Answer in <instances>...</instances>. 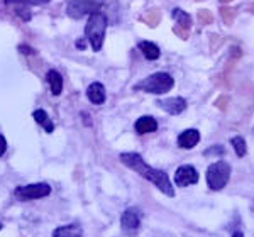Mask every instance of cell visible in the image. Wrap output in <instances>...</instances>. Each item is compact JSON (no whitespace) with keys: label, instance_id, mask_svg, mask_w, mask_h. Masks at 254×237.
I'll return each instance as SVG.
<instances>
[{"label":"cell","instance_id":"obj_1","mask_svg":"<svg viewBox=\"0 0 254 237\" xmlns=\"http://www.w3.org/2000/svg\"><path fill=\"white\" fill-rule=\"evenodd\" d=\"M121 161L124 163L127 168L134 170L136 173L141 175L142 178H146V179H149L151 183H154V185H156L165 195H168V197H173L175 195V190H173V186H171L170 178H168V175L165 171L151 168V166L147 165V163H144V159L139 156L137 153H122Z\"/></svg>","mask_w":254,"mask_h":237},{"label":"cell","instance_id":"obj_2","mask_svg":"<svg viewBox=\"0 0 254 237\" xmlns=\"http://www.w3.org/2000/svg\"><path fill=\"white\" fill-rule=\"evenodd\" d=\"M105 29H107V17L102 12H95L90 15L87 27H85V36H87L88 43L92 44L93 51H100L102 44H104Z\"/></svg>","mask_w":254,"mask_h":237},{"label":"cell","instance_id":"obj_3","mask_svg":"<svg viewBox=\"0 0 254 237\" xmlns=\"http://www.w3.org/2000/svg\"><path fill=\"white\" fill-rule=\"evenodd\" d=\"M175 85V80L171 75H168V73H154V75L147 76L141 81V83L136 85V90H144V92H149V93H158V95H161V93H168L171 88H173Z\"/></svg>","mask_w":254,"mask_h":237},{"label":"cell","instance_id":"obj_4","mask_svg":"<svg viewBox=\"0 0 254 237\" xmlns=\"http://www.w3.org/2000/svg\"><path fill=\"white\" fill-rule=\"evenodd\" d=\"M231 177V165L225 161L212 163L207 170V183L210 190H222Z\"/></svg>","mask_w":254,"mask_h":237},{"label":"cell","instance_id":"obj_5","mask_svg":"<svg viewBox=\"0 0 254 237\" xmlns=\"http://www.w3.org/2000/svg\"><path fill=\"white\" fill-rule=\"evenodd\" d=\"M104 5V0H69L66 14L73 19H80L87 14H95Z\"/></svg>","mask_w":254,"mask_h":237},{"label":"cell","instance_id":"obj_6","mask_svg":"<svg viewBox=\"0 0 254 237\" xmlns=\"http://www.w3.org/2000/svg\"><path fill=\"white\" fill-rule=\"evenodd\" d=\"M51 193V186L48 183H34V185L27 186H19L15 188V197L19 200H36V198H44Z\"/></svg>","mask_w":254,"mask_h":237},{"label":"cell","instance_id":"obj_7","mask_svg":"<svg viewBox=\"0 0 254 237\" xmlns=\"http://www.w3.org/2000/svg\"><path fill=\"white\" fill-rule=\"evenodd\" d=\"M175 181L178 186L195 185L198 181V173H196L193 166H180L175 173Z\"/></svg>","mask_w":254,"mask_h":237},{"label":"cell","instance_id":"obj_8","mask_svg":"<svg viewBox=\"0 0 254 237\" xmlns=\"http://www.w3.org/2000/svg\"><path fill=\"white\" fill-rule=\"evenodd\" d=\"M156 104L163 110H166L168 114H171V116H178V114H182L183 110L187 109V102H185V99H182V97H171V99H163V100H158Z\"/></svg>","mask_w":254,"mask_h":237},{"label":"cell","instance_id":"obj_9","mask_svg":"<svg viewBox=\"0 0 254 237\" xmlns=\"http://www.w3.org/2000/svg\"><path fill=\"white\" fill-rule=\"evenodd\" d=\"M198 141H200V132L196 129H188L178 136V146L183 149L195 148V146L198 144Z\"/></svg>","mask_w":254,"mask_h":237},{"label":"cell","instance_id":"obj_10","mask_svg":"<svg viewBox=\"0 0 254 237\" xmlns=\"http://www.w3.org/2000/svg\"><path fill=\"white\" fill-rule=\"evenodd\" d=\"M122 229L127 232H132L136 231L139 227V224H141V219H139V212L134 210V208H130V210H126L124 214H122Z\"/></svg>","mask_w":254,"mask_h":237},{"label":"cell","instance_id":"obj_11","mask_svg":"<svg viewBox=\"0 0 254 237\" xmlns=\"http://www.w3.org/2000/svg\"><path fill=\"white\" fill-rule=\"evenodd\" d=\"M87 95H88V100L95 105H100L105 102V88L102 83H92L87 90Z\"/></svg>","mask_w":254,"mask_h":237},{"label":"cell","instance_id":"obj_12","mask_svg":"<svg viewBox=\"0 0 254 237\" xmlns=\"http://www.w3.org/2000/svg\"><path fill=\"white\" fill-rule=\"evenodd\" d=\"M158 129V122L154 117L144 116L136 122V132L137 134H147V132H154Z\"/></svg>","mask_w":254,"mask_h":237},{"label":"cell","instance_id":"obj_13","mask_svg":"<svg viewBox=\"0 0 254 237\" xmlns=\"http://www.w3.org/2000/svg\"><path fill=\"white\" fill-rule=\"evenodd\" d=\"M46 80L49 83V87H51V92L53 95H60L61 90H63V78H61V75L58 71H55V69H49L48 75H46Z\"/></svg>","mask_w":254,"mask_h":237},{"label":"cell","instance_id":"obj_14","mask_svg":"<svg viewBox=\"0 0 254 237\" xmlns=\"http://www.w3.org/2000/svg\"><path fill=\"white\" fill-rule=\"evenodd\" d=\"M139 50L142 51V55L146 56L147 59H158L159 58V48L154 43H149V41H141L139 43Z\"/></svg>","mask_w":254,"mask_h":237},{"label":"cell","instance_id":"obj_15","mask_svg":"<svg viewBox=\"0 0 254 237\" xmlns=\"http://www.w3.org/2000/svg\"><path fill=\"white\" fill-rule=\"evenodd\" d=\"M53 237H81V229L78 226H64L56 229Z\"/></svg>","mask_w":254,"mask_h":237},{"label":"cell","instance_id":"obj_16","mask_svg":"<svg viewBox=\"0 0 254 237\" xmlns=\"http://www.w3.org/2000/svg\"><path fill=\"white\" fill-rule=\"evenodd\" d=\"M32 117L36 118V122H38L39 125H43L44 130L49 134V132H53L55 130V125H53V122L49 120V117H48V114L44 112V110H36L34 114H32Z\"/></svg>","mask_w":254,"mask_h":237},{"label":"cell","instance_id":"obj_17","mask_svg":"<svg viewBox=\"0 0 254 237\" xmlns=\"http://www.w3.org/2000/svg\"><path fill=\"white\" fill-rule=\"evenodd\" d=\"M173 17L176 19V24H178V26L185 27V29H190V27H191V17L187 14L185 10L175 9L173 10Z\"/></svg>","mask_w":254,"mask_h":237},{"label":"cell","instance_id":"obj_18","mask_svg":"<svg viewBox=\"0 0 254 237\" xmlns=\"http://www.w3.org/2000/svg\"><path fill=\"white\" fill-rule=\"evenodd\" d=\"M142 20L147 24L149 27H156L159 24V20H161V12H159L158 9H151L147 10L144 15H142Z\"/></svg>","mask_w":254,"mask_h":237},{"label":"cell","instance_id":"obj_19","mask_svg":"<svg viewBox=\"0 0 254 237\" xmlns=\"http://www.w3.org/2000/svg\"><path fill=\"white\" fill-rule=\"evenodd\" d=\"M232 146H234V149H236V154L239 158H243L246 153H248V149H246V141H244V137L243 136H236V137H232Z\"/></svg>","mask_w":254,"mask_h":237},{"label":"cell","instance_id":"obj_20","mask_svg":"<svg viewBox=\"0 0 254 237\" xmlns=\"http://www.w3.org/2000/svg\"><path fill=\"white\" fill-rule=\"evenodd\" d=\"M220 17H222L225 26H232V22H234V10L229 9V7H222L220 9Z\"/></svg>","mask_w":254,"mask_h":237},{"label":"cell","instance_id":"obj_21","mask_svg":"<svg viewBox=\"0 0 254 237\" xmlns=\"http://www.w3.org/2000/svg\"><path fill=\"white\" fill-rule=\"evenodd\" d=\"M198 22L202 26H207V24L214 22V14L210 10H198Z\"/></svg>","mask_w":254,"mask_h":237},{"label":"cell","instance_id":"obj_22","mask_svg":"<svg viewBox=\"0 0 254 237\" xmlns=\"http://www.w3.org/2000/svg\"><path fill=\"white\" fill-rule=\"evenodd\" d=\"M173 32H175L176 36H178V38H182L183 41H187L188 36H190V29H185V27L178 26V24H176V26L173 27Z\"/></svg>","mask_w":254,"mask_h":237},{"label":"cell","instance_id":"obj_23","mask_svg":"<svg viewBox=\"0 0 254 237\" xmlns=\"http://www.w3.org/2000/svg\"><path fill=\"white\" fill-rule=\"evenodd\" d=\"M229 100H231V97H229V95H220L219 99L215 100V107L220 109V110H225V109H227Z\"/></svg>","mask_w":254,"mask_h":237},{"label":"cell","instance_id":"obj_24","mask_svg":"<svg viewBox=\"0 0 254 237\" xmlns=\"http://www.w3.org/2000/svg\"><path fill=\"white\" fill-rule=\"evenodd\" d=\"M14 10L17 12V15H19V17H24V19H26V20H29V19H31V15H29V10H27L26 7L15 5V7H14Z\"/></svg>","mask_w":254,"mask_h":237},{"label":"cell","instance_id":"obj_25","mask_svg":"<svg viewBox=\"0 0 254 237\" xmlns=\"http://www.w3.org/2000/svg\"><path fill=\"white\" fill-rule=\"evenodd\" d=\"M215 153L217 154H224V148H222V146H212V148L208 149L205 154H207V156H210V154H215Z\"/></svg>","mask_w":254,"mask_h":237},{"label":"cell","instance_id":"obj_26","mask_svg":"<svg viewBox=\"0 0 254 237\" xmlns=\"http://www.w3.org/2000/svg\"><path fill=\"white\" fill-rule=\"evenodd\" d=\"M9 2H29V3H46V2H51V0H7V3Z\"/></svg>","mask_w":254,"mask_h":237},{"label":"cell","instance_id":"obj_27","mask_svg":"<svg viewBox=\"0 0 254 237\" xmlns=\"http://www.w3.org/2000/svg\"><path fill=\"white\" fill-rule=\"evenodd\" d=\"M5 149H7V141H5V137L0 134V156L5 153Z\"/></svg>","mask_w":254,"mask_h":237},{"label":"cell","instance_id":"obj_28","mask_svg":"<svg viewBox=\"0 0 254 237\" xmlns=\"http://www.w3.org/2000/svg\"><path fill=\"white\" fill-rule=\"evenodd\" d=\"M232 237H244V234H243L241 231H236V232H234V236H232Z\"/></svg>","mask_w":254,"mask_h":237},{"label":"cell","instance_id":"obj_29","mask_svg":"<svg viewBox=\"0 0 254 237\" xmlns=\"http://www.w3.org/2000/svg\"><path fill=\"white\" fill-rule=\"evenodd\" d=\"M249 10H251V14H254V3L251 5V9H249Z\"/></svg>","mask_w":254,"mask_h":237},{"label":"cell","instance_id":"obj_30","mask_svg":"<svg viewBox=\"0 0 254 237\" xmlns=\"http://www.w3.org/2000/svg\"><path fill=\"white\" fill-rule=\"evenodd\" d=\"M220 2H222V3H227V2H231V0H220Z\"/></svg>","mask_w":254,"mask_h":237},{"label":"cell","instance_id":"obj_31","mask_svg":"<svg viewBox=\"0 0 254 237\" xmlns=\"http://www.w3.org/2000/svg\"><path fill=\"white\" fill-rule=\"evenodd\" d=\"M0 231H2V224H0Z\"/></svg>","mask_w":254,"mask_h":237}]
</instances>
